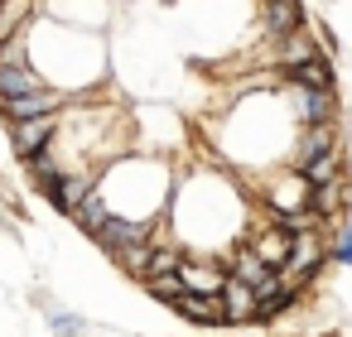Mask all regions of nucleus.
<instances>
[{
  "label": "nucleus",
  "mask_w": 352,
  "mask_h": 337,
  "mask_svg": "<svg viewBox=\"0 0 352 337\" xmlns=\"http://www.w3.org/2000/svg\"><path fill=\"white\" fill-rule=\"evenodd\" d=\"M328 260L352 270V212H342V226H338V236L328 241Z\"/></svg>",
  "instance_id": "obj_21"
},
{
  "label": "nucleus",
  "mask_w": 352,
  "mask_h": 337,
  "mask_svg": "<svg viewBox=\"0 0 352 337\" xmlns=\"http://www.w3.org/2000/svg\"><path fill=\"white\" fill-rule=\"evenodd\" d=\"M309 212L318 222H333L338 212H347V178H333V183H318L309 193Z\"/></svg>",
  "instance_id": "obj_13"
},
{
  "label": "nucleus",
  "mask_w": 352,
  "mask_h": 337,
  "mask_svg": "<svg viewBox=\"0 0 352 337\" xmlns=\"http://www.w3.org/2000/svg\"><path fill=\"white\" fill-rule=\"evenodd\" d=\"M299 174H304L314 188H318V183H333V178H352V174H347V159H342V150H333V154H323V159L304 164Z\"/></svg>",
  "instance_id": "obj_15"
},
{
  "label": "nucleus",
  "mask_w": 352,
  "mask_h": 337,
  "mask_svg": "<svg viewBox=\"0 0 352 337\" xmlns=\"http://www.w3.org/2000/svg\"><path fill=\"white\" fill-rule=\"evenodd\" d=\"M347 174H352V159H347Z\"/></svg>",
  "instance_id": "obj_23"
},
{
  "label": "nucleus",
  "mask_w": 352,
  "mask_h": 337,
  "mask_svg": "<svg viewBox=\"0 0 352 337\" xmlns=\"http://www.w3.org/2000/svg\"><path fill=\"white\" fill-rule=\"evenodd\" d=\"M150 251H155V241H135V246L116 251V260H121V270H126L131 279H140V284H145V270H150Z\"/></svg>",
  "instance_id": "obj_18"
},
{
  "label": "nucleus",
  "mask_w": 352,
  "mask_h": 337,
  "mask_svg": "<svg viewBox=\"0 0 352 337\" xmlns=\"http://www.w3.org/2000/svg\"><path fill=\"white\" fill-rule=\"evenodd\" d=\"M58 130H63V116L54 111V116H39V121H20V126H10V145H15V154L30 164L34 154H44L54 140H58Z\"/></svg>",
  "instance_id": "obj_2"
},
{
  "label": "nucleus",
  "mask_w": 352,
  "mask_h": 337,
  "mask_svg": "<svg viewBox=\"0 0 352 337\" xmlns=\"http://www.w3.org/2000/svg\"><path fill=\"white\" fill-rule=\"evenodd\" d=\"M222 303H227V323H256V313H261V294L246 279H227Z\"/></svg>",
  "instance_id": "obj_11"
},
{
  "label": "nucleus",
  "mask_w": 352,
  "mask_h": 337,
  "mask_svg": "<svg viewBox=\"0 0 352 337\" xmlns=\"http://www.w3.org/2000/svg\"><path fill=\"white\" fill-rule=\"evenodd\" d=\"M73 217H78V226H82L87 236H97V231H102V222L111 217V207H107V198H102V193L92 188V198H87V202H82V207H78Z\"/></svg>",
  "instance_id": "obj_17"
},
{
  "label": "nucleus",
  "mask_w": 352,
  "mask_h": 337,
  "mask_svg": "<svg viewBox=\"0 0 352 337\" xmlns=\"http://www.w3.org/2000/svg\"><path fill=\"white\" fill-rule=\"evenodd\" d=\"M54 87L49 78H39L34 68H0V102H10V97H30V92H44Z\"/></svg>",
  "instance_id": "obj_14"
},
{
  "label": "nucleus",
  "mask_w": 352,
  "mask_h": 337,
  "mask_svg": "<svg viewBox=\"0 0 352 337\" xmlns=\"http://www.w3.org/2000/svg\"><path fill=\"white\" fill-rule=\"evenodd\" d=\"M309 193H314V183L294 169V164H285L275 178H265V193H261V202L270 207V217L275 222H285V217H299V212H309Z\"/></svg>",
  "instance_id": "obj_1"
},
{
  "label": "nucleus",
  "mask_w": 352,
  "mask_h": 337,
  "mask_svg": "<svg viewBox=\"0 0 352 337\" xmlns=\"http://www.w3.org/2000/svg\"><path fill=\"white\" fill-rule=\"evenodd\" d=\"M188 323H198V327H227V303H222V294H184L179 303H174Z\"/></svg>",
  "instance_id": "obj_10"
},
{
  "label": "nucleus",
  "mask_w": 352,
  "mask_h": 337,
  "mask_svg": "<svg viewBox=\"0 0 352 337\" xmlns=\"http://www.w3.org/2000/svg\"><path fill=\"white\" fill-rule=\"evenodd\" d=\"M280 78H285V87H304V92H338V73H333V63L318 54V58H309V63H299V68H280Z\"/></svg>",
  "instance_id": "obj_9"
},
{
  "label": "nucleus",
  "mask_w": 352,
  "mask_h": 337,
  "mask_svg": "<svg viewBox=\"0 0 352 337\" xmlns=\"http://www.w3.org/2000/svg\"><path fill=\"white\" fill-rule=\"evenodd\" d=\"M333 150H342L338 145V121L333 126H299L294 130V145H289V164L304 169V164H314V159H323Z\"/></svg>",
  "instance_id": "obj_5"
},
{
  "label": "nucleus",
  "mask_w": 352,
  "mask_h": 337,
  "mask_svg": "<svg viewBox=\"0 0 352 337\" xmlns=\"http://www.w3.org/2000/svg\"><path fill=\"white\" fill-rule=\"evenodd\" d=\"M289 116H294V126H333L338 121V92L289 87Z\"/></svg>",
  "instance_id": "obj_4"
},
{
  "label": "nucleus",
  "mask_w": 352,
  "mask_h": 337,
  "mask_svg": "<svg viewBox=\"0 0 352 337\" xmlns=\"http://www.w3.org/2000/svg\"><path fill=\"white\" fill-rule=\"evenodd\" d=\"M251 246H256V255L265 260V265H275V270H285L289 265V255H294V241H299V231H289L285 222H270V226H261L256 236H246Z\"/></svg>",
  "instance_id": "obj_7"
},
{
  "label": "nucleus",
  "mask_w": 352,
  "mask_h": 337,
  "mask_svg": "<svg viewBox=\"0 0 352 337\" xmlns=\"http://www.w3.org/2000/svg\"><path fill=\"white\" fill-rule=\"evenodd\" d=\"M261 30L265 39H285L304 30V0H261Z\"/></svg>",
  "instance_id": "obj_8"
},
{
  "label": "nucleus",
  "mask_w": 352,
  "mask_h": 337,
  "mask_svg": "<svg viewBox=\"0 0 352 337\" xmlns=\"http://www.w3.org/2000/svg\"><path fill=\"white\" fill-rule=\"evenodd\" d=\"M49 327H54V337H87V318L82 313H68V308H58V303H49Z\"/></svg>",
  "instance_id": "obj_19"
},
{
  "label": "nucleus",
  "mask_w": 352,
  "mask_h": 337,
  "mask_svg": "<svg viewBox=\"0 0 352 337\" xmlns=\"http://www.w3.org/2000/svg\"><path fill=\"white\" fill-rule=\"evenodd\" d=\"M54 111H63V92H58V87H44V92H30V97L0 102V116H6L10 126H20V121H39V116H54Z\"/></svg>",
  "instance_id": "obj_6"
},
{
  "label": "nucleus",
  "mask_w": 352,
  "mask_h": 337,
  "mask_svg": "<svg viewBox=\"0 0 352 337\" xmlns=\"http://www.w3.org/2000/svg\"><path fill=\"white\" fill-rule=\"evenodd\" d=\"M323 260H328V241L318 236V231H299V241H294V255H289V265L280 270L289 284H309L318 270H323Z\"/></svg>",
  "instance_id": "obj_3"
},
{
  "label": "nucleus",
  "mask_w": 352,
  "mask_h": 337,
  "mask_svg": "<svg viewBox=\"0 0 352 337\" xmlns=\"http://www.w3.org/2000/svg\"><path fill=\"white\" fill-rule=\"evenodd\" d=\"M145 289H150V294H155L160 303H169V308H174V303H179V299L188 294L184 275H155V279H145Z\"/></svg>",
  "instance_id": "obj_20"
},
{
  "label": "nucleus",
  "mask_w": 352,
  "mask_h": 337,
  "mask_svg": "<svg viewBox=\"0 0 352 337\" xmlns=\"http://www.w3.org/2000/svg\"><path fill=\"white\" fill-rule=\"evenodd\" d=\"M294 303H299V284H289V279H285L275 294H265V299H261V313H256V323H275V318H280V313H289Z\"/></svg>",
  "instance_id": "obj_16"
},
{
  "label": "nucleus",
  "mask_w": 352,
  "mask_h": 337,
  "mask_svg": "<svg viewBox=\"0 0 352 337\" xmlns=\"http://www.w3.org/2000/svg\"><path fill=\"white\" fill-rule=\"evenodd\" d=\"M309 58H318V39H314L309 30H294V34L275 39V63H280V68H299V63H309Z\"/></svg>",
  "instance_id": "obj_12"
},
{
  "label": "nucleus",
  "mask_w": 352,
  "mask_h": 337,
  "mask_svg": "<svg viewBox=\"0 0 352 337\" xmlns=\"http://www.w3.org/2000/svg\"><path fill=\"white\" fill-rule=\"evenodd\" d=\"M342 130H347V145H352V116H347V126H342Z\"/></svg>",
  "instance_id": "obj_22"
}]
</instances>
